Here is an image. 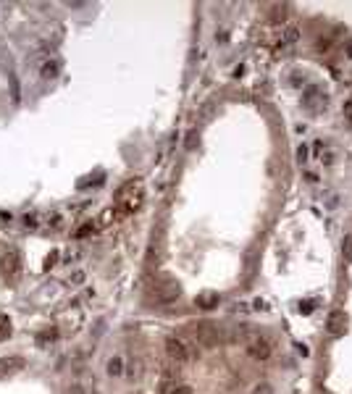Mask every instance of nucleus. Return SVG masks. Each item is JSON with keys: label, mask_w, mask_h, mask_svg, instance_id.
<instances>
[{"label": "nucleus", "mask_w": 352, "mask_h": 394, "mask_svg": "<svg viewBox=\"0 0 352 394\" xmlns=\"http://www.w3.org/2000/svg\"><path fill=\"white\" fill-rule=\"evenodd\" d=\"M71 281H74V284H79V281H84V273H82V271H79V273H74V279H71Z\"/></svg>", "instance_id": "nucleus-21"}, {"label": "nucleus", "mask_w": 352, "mask_h": 394, "mask_svg": "<svg viewBox=\"0 0 352 394\" xmlns=\"http://www.w3.org/2000/svg\"><path fill=\"white\" fill-rule=\"evenodd\" d=\"M244 350H247V355L252 357V360H260V363H265L271 357V342L265 339V336H260V334H250L247 336V342H244Z\"/></svg>", "instance_id": "nucleus-3"}, {"label": "nucleus", "mask_w": 352, "mask_h": 394, "mask_svg": "<svg viewBox=\"0 0 352 394\" xmlns=\"http://www.w3.org/2000/svg\"><path fill=\"white\" fill-rule=\"evenodd\" d=\"M350 55H352V45H350Z\"/></svg>", "instance_id": "nucleus-22"}, {"label": "nucleus", "mask_w": 352, "mask_h": 394, "mask_svg": "<svg viewBox=\"0 0 352 394\" xmlns=\"http://www.w3.org/2000/svg\"><path fill=\"white\" fill-rule=\"evenodd\" d=\"M179 294H181L179 284L171 281V279H160L158 284L153 286V300H155V302H174Z\"/></svg>", "instance_id": "nucleus-5"}, {"label": "nucleus", "mask_w": 352, "mask_h": 394, "mask_svg": "<svg viewBox=\"0 0 352 394\" xmlns=\"http://www.w3.org/2000/svg\"><path fill=\"white\" fill-rule=\"evenodd\" d=\"M168 394H195V392H192V386H187V384H179V386H174V389L168 392Z\"/></svg>", "instance_id": "nucleus-14"}, {"label": "nucleus", "mask_w": 352, "mask_h": 394, "mask_svg": "<svg viewBox=\"0 0 352 394\" xmlns=\"http://www.w3.org/2000/svg\"><path fill=\"white\" fill-rule=\"evenodd\" d=\"M8 334H11V321L8 315H0V342L8 339Z\"/></svg>", "instance_id": "nucleus-11"}, {"label": "nucleus", "mask_w": 352, "mask_h": 394, "mask_svg": "<svg viewBox=\"0 0 352 394\" xmlns=\"http://www.w3.org/2000/svg\"><path fill=\"white\" fill-rule=\"evenodd\" d=\"M216 302H218V294H205V297L197 300V305H200V307H213Z\"/></svg>", "instance_id": "nucleus-13"}, {"label": "nucleus", "mask_w": 352, "mask_h": 394, "mask_svg": "<svg viewBox=\"0 0 352 394\" xmlns=\"http://www.w3.org/2000/svg\"><path fill=\"white\" fill-rule=\"evenodd\" d=\"M0 271L8 281H19L21 279V271H24V260H21V252L19 250H5L0 255Z\"/></svg>", "instance_id": "nucleus-2"}, {"label": "nucleus", "mask_w": 352, "mask_h": 394, "mask_svg": "<svg viewBox=\"0 0 352 394\" xmlns=\"http://www.w3.org/2000/svg\"><path fill=\"white\" fill-rule=\"evenodd\" d=\"M139 197H142L139 181H126V184L116 192V202H126V208H137Z\"/></svg>", "instance_id": "nucleus-6"}, {"label": "nucleus", "mask_w": 352, "mask_h": 394, "mask_svg": "<svg viewBox=\"0 0 352 394\" xmlns=\"http://www.w3.org/2000/svg\"><path fill=\"white\" fill-rule=\"evenodd\" d=\"M58 71H61V63H58V61H45V63L40 66L42 79H53V76L58 74Z\"/></svg>", "instance_id": "nucleus-8"}, {"label": "nucleus", "mask_w": 352, "mask_h": 394, "mask_svg": "<svg viewBox=\"0 0 352 394\" xmlns=\"http://www.w3.org/2000/svg\"><path fill=\"white\" fill-rule=\"evenodd\" d=\"M105 371H108V376H121L124 373V357H110L108 365H105Z\"/></svg>", "instance_id": "nucleus-10"}, {"label": "nucleus", "mask_w": 352, "mask_h": 394, "mask_svg": "<svg viewBox=\"0 0 352 394\" xmlns=\"http://www.w3.org/2000/svg\"><path fill=\"white\" fill-rule=\"evenodd\" d=\"M344 258L352 263V237H344Z\"/></svg>", "instance_id": "nucleus-15"}, {"label": "nucleus", "mask_w": 352, "mask_h": 394, "mask_svg": "<svg viewBox=\"0 0 352 394\" xmlns=\"http://www.w3.org/2000/svg\"><path fill=\"white\" fill-rule=\"evenodd\" d=\"M195 339L200 342L202 347H216L223 336H221V328L213 326V323H197L195 326Z\"/></svg>", "instance_id": "nucleus-4"}, {"label": "nucleus", "mask_w": 352, "mask_h": 394, "mask_svg": "<svg viewBox=\"0 0 352 394\" xmlns=\"http://www.w3.org/2000/svg\"><path fill=\"white\" fill-rule=\"evenodd\" d=\"M66 394H82V386H79V384H71V386H66Z\"/></svg>", "instance_id": "nucleus-17"}, {"label": "nucleus", "mask_w": 352, "mask_h": 394, "mask_svg": "<svg viewBox=\"0 0 352 394\" xmlns=\"http://www.w3.org/2000/svg\"><path fill=\"white\" fill-rule=\"evenodd\" d=\"M53 339H55V334L50 331V334H42V336H40L37 342H40V344H45V342H53Z\"/></svg>", "instance_id": "nucleus-18"}, {"label": "nucleus", "mask_w": 352, "mask_h": 394, "mask_svg": "<svg viewBox=\"0 0 352 394\" xmlns=\"http://www.w3.org/2000/svg\"><path fill=\"white\" fill-rule=\"evenodd\" d=\"M252 394H273V389H271L268 384H258L255 389H252Z\"/></svg>", "instance_id": "nucleus-16"}, {"label": "nucleus", "mask_w": 352, "mask_h": 394, "mask_svg": "<svg viewBox=\"0 0 352 394\" xmlns=\"http://www.w3.org/2000/svg\"><path fill=\"white\" fill-rule=\"evenodd\" d=\"M21 365H24V360H19V357H3L0 360V376H5V373H11V371H19Z\"/></svg>", "instance_id": "nucleus-9"}, {"label": "nucleus", "mask_w": 352, "mask_h": 394, "mask_svg": "<svg viewBox=\"0 0 352 394\" xmlns=\"http://www.w3.org/2000/svg\"><path fill=\"white\" fill-rule=\"evenodd\" d=\"M326 331L331 336H342L344 331H347V318H344L342 310H331L326 318Z\"/></svg>", "instance_id": "nucleus-7"}, {"label": "nucleus", "mask_w": 352, "mask_h": 394, "mask_svg": "<svg viewBox=\"0 0 352 394\" xmlns=\"http://www.w3.org/2000/svg\"><path fill=\"white\" fill-rule=\"evenodd\" d=\"M300 40V29H297V26H286V29H284V42H289V45H292V42H297Z\"/></svg>", "instance_id": "nucleus-12"}, {"label": "nucleus", "mask_w": 352, "mask_h": 394, "mask_svg": "<svg viewBox=\"0 0 352 394\" xmlns=\"http://www.w3.org/2000/svg\"><path fill=\"white\" fill-rule=\"evenodd\" d=\"M166 352H168V357H171V360H176V363H189V360H195L197 347L187 339V336L171 334V336L166 339Z\"/></svg>", "instance_id": "nucleus-1"}, {"label": "nucleus", "mask_w": 352, "mask_h": 394, "mask_svg": "<svg viewBox=\"0 0 352 394\" xmlns=\"http://www.w3.org/2000/svg\"><path fill=\"white\" fill-rule=\"evenodd\" d=\"M265 307H268V305H265L263 300H255V310H265Z\"/></svg>", "instance_id": "nucleus-20"}, {"label": "nucleus", "mask_w": 352, "mask_h": 394, "mask_svg": "<svg viewBox=\"0 0 352 394\" xmlns=\"http://www.w3.org/2000/svg\"><path fill=\"white\" fill-rule=\"evenodd\" d=\"M24 223H26V226H34V223H37V216H26Z\"/></svg>", "instance_id": "nucleus-19"}]
</instances>
